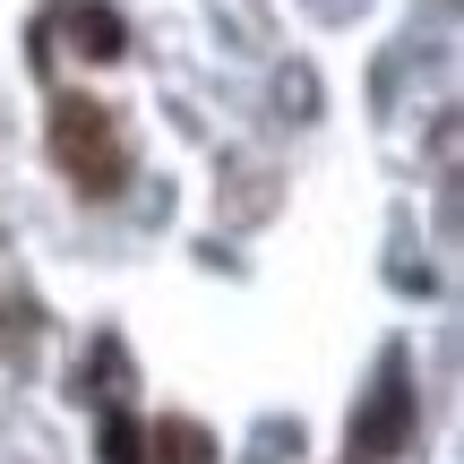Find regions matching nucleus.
Listing matches in <instances>:
<instances>
[{
  "instance_id": "nucleus-2",
  "label": "nucleus",
  "mask_w": 464,
  "mask_h": 464,
  "mask_svg": "<svg viewBox=\"0 0 464 464\" xmlns=\"http://www.w3.org/2000/svg\"><path fill=\"white\" fill-rule=\"evenodd\" d=\"M404 430H413V387H404V362H387L370 413L353 421V456H362V464H387V456L404 448Z\"/></svg>"
},
{
  "instance_id": "nucleus-3",
  "label": "nucleus",
  "mask_w": 464,
  "mask_h": 464,
  "mask_svg": "<svg viewBox=\"0 0 464 464\" xmlns=\"http://www.w3.org/2000/svg\"><path fill=\"white\" fill-rule=\"evenodd\" d=\"M147 464H216V439L198 421H155L147 430Z\"/></svg>"
},
{
  "instance_id": "nucleus-5",
  "label": "nucleus",
  "mask_w": 464,
  "mask_h": 464,
  "mask_svg": "<svg viewBox=\"0 0 464 464\" xmlns=\"http://www.w3.org/2000/svg\"><path fill=\"white\" fill-rule=\"evenodd\" d=\"M103 464H147V430H138L130 413L103 421Z\"/></svg>"
},
{
  "instance_id": "nucleus-4",
  "label": "nucleus",
  "mask_w": 464,
  "mask_h": 464,
  "mask_svg": "<svg viewBox=\"0 0 464 464\" xmlns=\"http://www.w3.org/2000/svg\"><path fill=\"white\" fill-rule=\"evenodd\" d=\"M69 34H78V52H86V61H112V52L130 44V26H121L112 9H69Z\"/></svg>"
},
{
  "instance_id": "nucleus-1",
  "label": "nucleus",
  "mask_w": 464,
  "mask_h": 464,
  "mask_svg": "<svg viewBox=\"0 0 464 464\" xmlns=\"http://www.w3.org/2000/svg\"><path fill=\"white\" fill-rule=\"evenodd\" d=\"M52 164H61L86 198H112V189L130 181V147H121L112 112H103L95 95H61L52 103Z\"/></svg>"
}]
</instances>
